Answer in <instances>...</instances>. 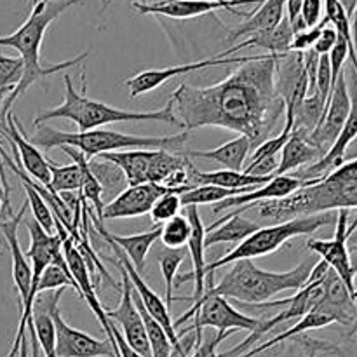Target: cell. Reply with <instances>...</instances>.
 I'll return each instance as SVG.
<instances>
[{
    "label": "cell",
    "instance_id": "obj_41",
    "mask_svg": "<svg viewBox=\"0 0 357 357\" xmlns=\"http://www.w3.org/2000/svg\"><path fill=\"white\" fill-rule=\"evenodd\" d=\"M323 0H303L302 13H300V21L305 28H312L321 23L323 20Z\"/></svg>",
    "mask_w": 357,
    "mask_h": 357
},
{
    "label": "cell",
    "instance_id": "obj_30",
    "mask_svg": "<svg viewBox=\"0 0 357 357\" xmlns=\"http://www.w3.org/2000/svg\"><path fill=\"white\" fill-rule=\"evenodd\" d=\"M89 167L96 180L100 181L101 188H103V202L114 201L122 190L129 187L128 180H126L124 173L119 169L115 164L108 162V160H89Z\"/></svg>",
    "mask_w": 357,
    "mask_h": 357
},
{
    "label": "cell",
    "instance_id": "obj_43",
    "mask_svg": "<svg viewBox=\"0 0 357 357\" xmlns=\"http://www.w3.org/2000/svg\"><path fill=\"white\" fill-rule=\"evenodd\" d=\"M234 331H225V333H216L213 338H208V340H204V337H202V342L197 345V347L194 349V354H190L188 357H209L213 354V352H216V347H218L220 344H222L225 338H229L230 335H232Z\"/></svg>",
    "mask_w": 357,
    "mask_h": 357
},
{
    "label": "cell",
    "instance_id": "obj_21",
    "mask_svg": "<svg viewBox=\"0 0 357 357\" xmlns=\"http://www.w3.org/2000/svg\"><path fill=\"white\" fill-rule=\"evenodd\" d=\"M323 180V178H321ZM319 180H302L298 176H274L268 183L257 187L255 190L246 192V194L234 195V197L225 199V201L218 202L213 208V213L227 211V209H234L229 213V216L232 215H241L243 211L250 209L251 206L258 204V202L271 201V199H282L288 197V195L295 194L300 188H305L309 185H314Z\"/></svg>",
    "mask_w": 357,
    "mask_h": 357
},
{
    "label": "cell",
    "instance_id": "obj_19",
    "mask_svg": "<svg viewBox=\"0 0 357 357\" xmlns=\"http://www.w3.org/2000/svg\"><path fill=\"white\" fill-rule=\"evenodd\" d=\"M0 132L7 138V142L13 145L14 152H16V160L21 164V169L26 171L30 178L38 181L47 188L49 181H51V173H49V159L44 157V153L35 146L30 139L24 135L23 128H21L20 121L9 112L6 121L0 122Z\"/></svg>",
    "mask_w": 357,
    "mask_h": 357
},
{
    "label": "cell",
    "instance_id": "obj_33",
    "mask_svg": "<svg viewBox=\"0 0 357 357\" xmlns=\"http://www.w3.org/2000/svg\"><path fill=\"white\" fill-rule=\"evenodd\" d=\"M132 293H135V289H132ZM135 303H136V309H138V312L142 314L143 324H145L146 338H149L152 357H167L171 352H173L174 347H173V344H171L169 338H167L164 328L160 326V324L157 323V321L153 319L149 312H146L145 307H143L142 302H139L138 295H135Z\"/></svg>",
    "mask_w": 357,
    "mask_h": 357
},
{
    "label": "cell",
    "instance_id": "obj_42",
    "mask_svg": "<svg viewBox=\"0 0 357 357\" xmlns=\"http://www.w3.org/2000/svg\"><path fill=\"white\" fill-rule=\"evenodd\" d=\"M337 40H338L337 30H335V28L328 23L326 26L321 30V35H319V38L316 40V44H314L312 51L316 52L317 56L330 54L331 49H333L335 44H337Z\"/></svg>",
    "mask_w": 357,
    "mask_h": 357
},
{
    "label": "cell",
    "instance_id": "obj_50",
    "mask_svg": "<svg viewBox=\"0 0 357 357\" xmlns=\"http://www.w3.org/2000/svg\"><path fill=\"white\" fill-rule=\"evenodd\" d=\"M349 243H351L352 246H357V229L352 232V236L349 237Z\"/></svg>",
    "mask_w": 357,
    "mask_h": 357
},
{
    "label": "cell",
    "instance_id": "obj_9",
    "mask_svg": "<svg viewBox=\"0 0 357 357\" xmlns=\"http://www.w3.org/2000/svg\"><path fill=\"white\" fill-rule=\"evenodd\" d=\"M187 321H192V324L181 330L180 333H176L178 338L192 333V331H202L204 328H216L218 333L239 330L253 333L261 323V319H258V317H251L248 314L241 312L236 305L230 303V300L215 295H204L180 319L173 321L174 330H176V326L187 323Z\"/></svg>",
    "mask_w": 357,
    "mask_h": 357
},
{
    "label": "cell",
    "instance_id": "obj_13",
    "mask_svg": "<svg viewBox=\"0 0 357 357\" xmlns=\"http://www.w3.org/2000/svg\"><path fill=\"white\" fill-rule=\"evenodd\" d=\"M255 56H229V58H218V56H211V58L201 59V61L185 63V65L178 66H166V68H153V70H143V72L136 73L131 79L124 82L128 87L129 96L135 98L143 96V94L155 91L162 84L169 82L174 77L185 75V73L197 72L202 68H213V66H230V65H243V63L251 61Z\"/></svg>",
    "mask_w": 357,
    "mask_h": 357
},
{
    "label": "cell",
    "instance_id": "obj_23",
    "mask_svg": "<svg viewBox=\"0 0 357 357\" xmlns=\"http://www.w3.org/2000/svg\"><path fill=\"white\" fill-rule=\"evenodd\" d=\"M187 218L190 222L192 232L188 237V253L192 258V272L188 274L176 275L174 279V288L185 284L188 281H194L195 289L192 298H176V300H190V302H199L206 293V248H204V237H206V227L202 223L201 215H199L197 206H188L187 208Z\"/></svg>",
    "mask_w": 357,
    "mask_h": 357
},
{
    "label": "cell",
    "instance_id": "obj_35",
    "mask_svg": "<svg viewBox=\"0 0 357 357\" xmlns=\"http://www.w3.org/2000/svg\"><path fill=\"white\" fill-rule=\"evenodd\" d=\"M192 227L187 216H174L169 222L160 225V241L167 250H180L188 243Z\"/></svg>",
    "mask_w": 357,
    "mask_h": 357
},
{
    "label": "cell",
    "instance_id": "obj_36",
    "mask_svg": "<svg viewBox=\"0 0 357 357\" xmlns=\"http://www.w3.org/2000/svg\"><path fill=\"white\" fill-rule=\"evenodd\" d=\"M73 288L79 295V288H77L75 281H73L72 274H70L68 268H63L59 265L51 264L49 267H45V271L42 272L40 279H38V286L37 291L44 293V291H54V289H61V288Z\"/></svg>",
    "mask_w": 357,
    "mask_h": 357
},
{
    "label": "cell",
    "instance_id": "obj_8",
    "mask_svg": "<svg viewBox=\"0 0 357 357\" xmlns=\"http://www.w3.org/2000/svg\"><path fill=\"white\" fill-rule=\"evenodd\" d=\"M101 160L115 164L124 173L129 187L143 183H166L167 178L178 169L192 166L183 153L167 150H122V152L101 153Z\"/></svg>",
    "mask_w": 357,
    "mask_h": 357
},
{
    "label": "cell",
    "instance_id": "obj_20",
    "mask_svg": "<svg viewBox=\"0 0 357 357\" xmlns=\"http://www.w3.org/2000/svg\"><path fill=\"white\" fill-rule=\"evenodd\" d=\"M349 93H351V114H349L347 121H345L337 142H335L333 146L328 150L326 155L321 157L316 164L307 166L305 169L300 171L298 178H302V180H321V178L330 174L331 171L337 169L338 166H342V164L345 162V155H347L349 146H351L357 138V75L356 73H352V87Z\"/></svg>",
    "mask_w": 357,
    "mask_h": 357
},
{
    "label": "cell",
    "instance_id": "obj_3",
    "mask_svg": "<svg viewBox=\"0 0 357 357\" xmlns=\"http://www.w3.org/2000/svg\"><path fill=\"white\" fill-rule=\"evenodd\" d=\"M260 216L271 222H288L298 216H312L335 209L357 208V159H349L323 180L282 199L258 202Z\"/></svg>",
    "mask_w": 357,
    "mask_h": 357
},
{
    "label": "cell",
    "instance_id": "obj_22",
    "mask_svg": "<svg viewBox=\"0 0 357 357\" xmlns=\"http://www.w3.org/2000/svg\"><path fill=\"white\" fill-rule=\"evenodd\" d=\"M28 209V202L21 206L20 211L7 218H0V230L6 237L7 250L10 253V267H13V281L20 295V309L28 302L31 289V265L28 261L26 255L21 250L20 237H17V229L24 218V213Z\"/></svg>",
    "mask_w": 357,
    "mask_h": 357
},
{
    "label": "cell",
    "instance_id": "obj_28",
    "mask_svg": "<svg viewBox=\"0 0 357 357\" xmlns=\"http://www.w3.org/2000/svg\"><path fill=\"white\" fill-rule=\"evenodd\" d=\"M324 153L309 142L305 135L293 129L288 143L281 152V160H279L275 176H284L289 171L300 169L302 166H312L323 157Z\"/></svg>",
    "mask_w": 357,
    "mask_h": 357
},
{
    "label": "cell",
    "instance_id": "obj_46",
    "mask_svg": "<svg viewBox=\"0 0 357 357\" xmlns=\"http://www.w3.org/2000/svg\"><path fill=\"white\" fill-rule=\"evenodd\" d=\"M115 0H101V13L107 10V7H110ZM138 3H159V2H166V0H135Z\"/></svg>",
    "mask_w": 357,
    "mask_h": 357
},
{
    "label": "cell",
    "instance_id": "obj_18",
    "mask_svg": "<svg viewBox=\"0 0 357 357\" xmlns=\"http://www.w3.org/2000/svg\"><path fill=\"white\" fill-rule=\"evenodd\" d=\"M264 0H230V2H211V0H166V2L159 3H138L132 2V7L138 10L139 14H155V16L171 17V20H190V17L204 16V14H211L215 10H229V13L236 14V16L248 17L250 10L244 13L237 7L241 6H251V3H261Z\"/></svg>",
    "mask_w": 357,
    "mask_h": 357
},
{
    "label": "cell",
    "instance_id": "obj_53",
    "mask_svg": "<svg viewBox=\"0 0 357 357\" xmlns=\"http://www.w3.org/2000/svg\"><path fill=\"white\" fill-rule=\"evenodd\" d=\"M37 2H42V0H30L31 6H33V3H37Z\"/></svg>",
    "mask_w": 357,
    "mask_h": 357
},
{
    "label": "cell",
    "instance_id": "obj_31",
    "mask_svg": "<svg viewBox=\"0 0 357 357\" xmlns=\"http://www.w3.org/2000/svg\"><path fill=\"white\" fill-rule=\"evenodd\" d=\"M257 187L239 188V190H229V188L213 187V185H199V187L190 188L188 192L180 195V201L183 208L188 206H202V204H218V202L225 201V199L234 197V195L246 194V192L255 190Z\"/></svg>",
    "mask_w": 357,
    "mask_h": 357
},
{
    "label": "cell",
    "instance_id": "obj_2",
    "mask_svg": "<svg viewBox=\"0 0 357 357\" xmlns=\"http://www.w3.org/2000/svg\"><path fill=\"white\" fill-rule=\"evenodd\" d=\"M80 2L82 0H42V2L33 3L30 16L24 20V23L14 33L0 37V47L16 49L20 52L21 61H23V77H21L20 84L2 101L0 122L6 121L7 114L10 112L13 105L16 103L17 98L26 93L33 84L44 82L49 75H54V73L61 72V70L80 65L84 59H87L89 52H82L77 58L66 59V61L56 63V65H40L42 40H44V35L47 31L49 24L54 23L68 7Z\"/></svg>",
    "mask_w": 357,
    "mask_h": 357
},
{
    "label": "cell",
    "instance_id": "obj_10",
    "mask_svg": "<svg viewBox=\"0 0 357 357\" xmlns=\"http://www.w3.org/2000/svg\"><path fill=\"white\" fill-rule=\"evenodd\" d=\"M335 223H337V230H335L333 239H316L314 237V239L307 241V248L319 255L321 260L326 261L328 267L342 279L349 293L357 300V265L352 264L351 250H349V237L357 229V218L352 225H349V209H340L337 213Z\"/></svg>",
    "mask_w": 357,
    "mask_h": 357
},
{
    "label": "cell",
    "instance_id": "obj_11",
    "mask_svg": "<svg viewBox=\"0 0 357 357\" xmlns=\"http://www.w3.org/2000/svg\"><path fill=\"white\" fill-rule=\"evenodd\" d=\"M324 279V278H323ZM323 279H317V281L307 282L300 291H296L295 295L289 296V303L282 309V312L275 314V316L268 317V319H261L260 326L250 333V337L246 340L241 342L239 345H236L230 351L223 352L220 354V357H241L243 354H246L258 340H260L264 335H267L268 331H272L274 328L281 326V324L288 323V321L293 319H302L303 316L310 312L317 303L323 300L324 296V286H323Z\"/></svg>",
    "mask_w": 357,
    "mask_h": 357
},
{
    "label": "cell",
    "instance_id": "obj_25",
    "mask_svg": "<svg viewBox=\"0 0 357 357\" xmlns=\"http://www.w3.org/2000/svg\"><path fill=\"white\" fill-rule=\"evenodd\" d=\"M253 152V145H251L248 136L239 135L237 138L230 139V142L223 143L222 146L213 150H187L181 152L188 159H206L213 160V162L222 164L225 169L232 171H243L246 159Z\"/></svg>",
    "mask_w": 357,
    "mask_h": 357
},
{
    "label": "cell",
    "instance_id": "obj_12",
    "mask_svg": "<svg viewBox=\"0 0 357 357\" xmlns=\"http://www.w3.org/2000/svg\"><path fill=\"white\" fill-rule=\"evenodd\" d=\"M194 187H180L171 188L162 183H143L132 185L122 190L114 201L107 202L103 209V222L107 220H122V218H136L152 211L157 199L166 194H185Z\"/></svg>",
    "mask_w": 357,
    "mask_h": 357
},
{
    "label": "cell",
    "instance_id": "obj_44",
    "mask_svg": "<svg viewBox=\"0 0 357 357\" xmlns=\"http://www.w3.org/2000/svg\"><path fill=\"white\" fill-rule=\"evenodd\" d=\"M112 337H114L115 345H117V351H119V357H143L142 354H138L136 351H132L131 347L128 345V342L124 340L121 331L115 328V324L112 323Z\"/></svg>",
    "mask_w": 357,
    "mask_h": 357
},
{
    "label": "cell",
    "instance_id": "obj_47",
    "mask_svg": "<svg viewBox=\"0 0 357 357\" xmlns=\"http://www.w3.org/2000/svg\"><path fill=\"white\" fill-rule=\"evenodd\" d=\"M349 150H351V155H347L345 159H357V138H356V142L352 143L351 146H349ZM349 150H347V152H349Z\"/></svg>",
    "mask_w": 357,
    "mask_h": 357
},
{
    "label": "cell",
    "instance_id": "obj_38",
    "mask_svg": "<svg viewBox=\"0 0 357 357\" xmlns=\"http://www.w3.org/2000/svg\"><path fill=\"white\" fill-rule=\"evenodd\" d=\"M183 208L180 201V194H166L153 204L152 211H150V218L155 225H162V223L169 222L171 218L178 216L180 209Z\"/></svg>",
    "mask_w": 357,
    "mask_h": 357
},
{
    "label": "cell",
    "instance_id": "obj_7",
    "mask_svg": "<svg viewBox=\"0 0 357 357\" xmlns=\"http://www.w3.org/2000/svg\"><path fill=\"white\" fill-rule=\"evenodd\" d=\"M335 222H337V215L330 211L312 216H298V218L288 220V222L260 227L257 232H253L243 243H239L236 250L227 253L225 257L218 258L213 264L206 265V274H211L216 268L232 265L239 260H253V258L274 253L289 239H295L300 236H312L314 232Z\"/></svg>",
    "mask_w": 357,
    "mask_h": 357
},
{
    "label": "cell",
    "instance_id": "obj_55",
    "mask_svg": "<svg viewBox=\"0 0 357 357\" xmlns=\"http://www.w3.org/2000/svg\"><path fill=\"white\" fill-rule=\"evenodd\" d=\"M209 357H220V354H216V352H213V354L209 356Z\"/></svg>",
    "mask_w": 357,
    "mask_h": 357
},
{
    "label": "cell",
    "instance_id": "obj_26",
    "mask_svg": "<svg viewBox=\"0 0 357 357\" xmlns=\"http://www.w3.org/2000/svg\"><path fill=\"white\" fill-rule=\"evenodd\" d=\"M190 176V185L199 187V185H213V187L229 188V190H239V188L248 187H261L268 183L274 176H253L246 174L244 171L232 169H218V171H197L194 164L188 169Z\"/></svg>",
    "mask_w": 357,
    "mask_h": 357
},
{
    "label": "cell",
    "instance_id": "obj_27",
    "mask_svg": "<svg viewBox=\"0 0 357 357\" xmlns=\"http://www.w3.org/2000/svg\"><path fill=\"white\" fill-rule=\"evenodd\" d=\"M286 13V0H264L258 3L253 10H250V16L246 17V23L239 24V28L230 31L227 40L232 42L241 37H250L257 31L274 28L284 20Z\"/></svg>",
    "mask_w": 357,
    "mask_h": 357
},
{
    "label": "cell",
    "instance_id": "obj_5",
    "mask_svg": "<svg viewBox=\"0 0 357 357\" xmlns=\"http://www.w3.org/2000/svg\"><path fill=\"white\" fill-rule=\"evenodd\" d=\"M188 132H180L173 136H135L124 132L110 131V129H91V131L66 132L52 129L49 126H35V132L30 142L42 149H56V146H73L86 155L87 160L101 153L122 152V150H167V152L181 153L187 142Z\"/></svg>",
    "mask_w": 357,
    "mask_h": 357
},
{
    "label": "cell",
    "instance_id": "obj_51",
    "mask_svg": "<svg viewBox=\"0 0 357 357\" xmlns=\"http://www.w3.org/2000/svg\"><path fill=\"white\" fill-rule=\"evenodd\" d=\"M0 248H7V243H6V237H3L2 230H0Z\"/></svg>",
    "mask_w": 357,
    "mask_h": 357
},
{
    "label": "cell",
    "instance_id": "obj_6",
    "mask_svg": "<svg viewBox=\"0 0 357 357\" xmlns=\"http://www.w3.org/2000/svg\"><path fill=\"white\" fill-rule=\"evenodd\" d=\"M65 100L61 105L54 108H45L37 117L33 119L35 126L45 124L52 119H66L72 121L79 128L80 132L98 129L105 124H115V122H164V124L176 126L169 107L159 108V110L150 112H131L124 108L110 107L107 103L93 100L87 96V82L86 72L82 70L80 79H82V91H77L72 82V77L65 73Z\"/></svg>",
    "mask_w": 357,
    "mask_h": 357
},
{
    "label": "cell",
    "instance_id": "obj_16",
    "mask_svg": "<svg viewBox=\"0 0 357 357\" xmlns=\"http://www.w3.org/2000/svg\"><path fill=\"white\" fill-rule=\"evenodd\" d=\"M122 275V288H121V302H119L117 309H105L108 319L112 323H119L122 328V337L128 342L129 347L136 351L143 357H152V351H150L149 338H146L145 324H143L142 314L138 312L135 303V293H132L131 281H129L128 274L121 265H115Z\"/></svg>",
    "mask_w": 357,
    "mask_h": 357
},
{
    "label": "cell",
    "instance_id": "obj_48",
    "mask_svg": "<svg viewBox=\"0 0 357 357\" xmlns=\"http://www.w3.org/2000/svg\"><path fill=\"white\" fill-rule=\"evenodd\" d=\"M17 356H20V357H28V342L26 340L21 342V347H20V352H17Z\"/></svg>",
    "mask_w": 357,
    "mask_h": 357
},
{
    "label": "cell",
    "instance_id": "obj_1",
    "mask_svg": "<svg viewBox=\"0 0 357 357\" xmlns=\"http://www.w3.org/2000/svg\"><path fill=\"white\" fill-rule=\"evenodd\" d=\"M282 56V54H281ZM275 54H258L213 86L181 84L167 100L176 128H222L248 136L253 150L272 138L284 114L275 89Z\"/></svg>",
    "mask_w": 357,
    "mask_h": 357
},
{
    "label": "cell",
    "instance_id": "obj_49",
    "mask_svg": "<svg viewBox=\"0 0 357 357\" xmlns=\"http://www.w3.org/2000/svg\"><path fill=\"white\" fill-rule=\"evenodd\" d=\"M190 354H187V352L183 351V349H173V352H171L167 357H188Z\"/></svg>",
    "mask_w": 357,
    "mask_h": 357
},
{
    "label": "cell",
    "instance_id": "obj_24",
    "mask_svg": "<svg viewBox=\"0 0 357 357\" xmlns=\"http://www.w3.org/2000/svg\"><path fill=\"white\" fill-rule=\"evenodd\" d=\"M293 35H295V31H293L291 23L284 17L278 26L268 28V30H264V31H257V33L250 35V37H246L243 42H239V44L232 45V47H229L227 51L220 52V54H215V56H218V58H229V56L236 54V52H239L241 49H246V47L264 49V51H267V54H275V56L288 54L289 45H291V40H293Z\"/></svg>",
    "mask_w": 357,
    "mask_h": 357
},
{
    "label": "cell",
    "instance_id": "obj_52",
    "mask_svg": "<svg viewBox=\"0 0 357 357\" xmlns=\"http://www.w3.org/2000/svg\"><path fill=\"white\" fill-rule=\"evenodd\" d=\"M211 2H223V3H225V2H230V0H211Z\"/></svg>",
    "mask_w": 357,
    "mask_h": 357
},
{
    "label": "cell",
    "instance_id": "obj_32",
    "mask_svg": "<svg viewBox=\"0 0 357 357\" xmlns=\"http://www.w3.org/2000/svg\"><path fill=\"white\" fill-rule=\"evenodd\" d=\"M49 173H51V181L47 188L54 194L77 192L82 188V171L77 162L58 164L49 159Z\"/></svg>",
    "mask_w": 357,
    "mask_h": 357
},
{
    "label": "cell",
    "instance_id": "obj_39",
    "mask_svg": "<svg viewBox=\"0 0 357 357\" xmlns=\"http://www.w3.org/2000/svg\"><path fill=\"white\" fill-rule=\"evenodd\" d=\"M326 24H328L326 17H323V20H321V23L316 24V26L307 28V30H302V31H296V33L293 35L291 45H289V52L310 51V49L314 47V44H316L317 38H319L321 30H323Z\"/></svg>",
    "mask_w": 357,
    "mask_h": 357
},
{
    "label": "cell",
    "instance_id": "obj_40",
    "mask_svg": "<svg viewBox=\"0 0 357 357\" xmlns=\"http://www.w3.org/2000/svg\"><path fill=\"white\" fill-rule=\"evenodd\" d=\"M328 58H330V68H331V86L335 87L340 73H344L345 61L349 59V44L344 37L338 35L337 44H335V47L331 49Z\"/></svg>",
    "mask_w": 357,
    "mask_h": 357
},
{
    "label": "cell",
    "instance_id": "obj_34",
    "mask_svg": "<svg viewBox=\"0 0 357 357\" xmlns=\"http://www.w3.org/2000/svg\"><path fill=\"white\" fill-rule=\"evenodd\" d=\"M187 257V251L183 248L180 250H162V253H159L157 257V261H159V267H160V274H162V281H164V289H166V307L171 309L174 302V279L178 275V268H180L181 261L185 260Z\"/></svg>",
    "mask_w": 357,
    "mask_h": 357
},
{
    "label": "cell",
    "instance_id": "obj_45",
    "mask_svg": "<svg viewBox=\"0 0 357 357\" xmlns=\"http://www.w3.org/2000/svg\"><path fill=\"white\" fill-rule=\"evenodd\" d=\"M302 2L303 0H286V20L289 23H295L302 13Z\"/></svg>",
    "mask_w": 357,
    "mask_h": 357
},
{
    "label": "cell",
    "instance_id": "obj_29",
    "mask_svg": "<svg viewBox=\"0 0 357 357\" xmlns=\"http://www.w3.org/2000/svg\"><path fill=\"white\" fill-rule=\"evenodd\" d=\"M260 225L251 220L243 218L241 215H225L223 218L216 220L209 227H206L204 248L215 246V244H227V243H243L246 237L257 232Z\"/></svg>",
    "mask_w": 357,
    "mask_h": 357
},
{
    "label": "cell",
    "instance_id": "obj_4",
    "mask_svg": "<svg viewBox=\"0 0 357 357\" xmlns=\"http://www.w3.org/2000/svg\"><path fill=\"white\" fill-rule=\"evenodd\" d=\"M312 260H303L288 272H271L257 267L253 260H239L232 264L218 284H211L204 295L223 296L237 303L257 305L274 298L284 291H300L309 281Z\"/></svg>",
    "mask_w": 357,
    "mask_h": 357
},
{
    "label": "cell",
    "instance_id": "obj_37",
    "mask_svg": "<svg viewBox=\"0 0 357 357\" xmlns=\"http://www.w3.org/2000/svg\"><path fill=\"white\" fill-rule=\"evenodd\" d=\"M21 77H23V61L20 56L10 58L0 52V100L3 101L7 94L13 93Z\"/></svg>",
    "mask_w": 357,
    "mask_h": 357
},
{
    "label": "cell",
    "instance_id": "obj_14",
    "mask_svg": "<svg viewBox=\"0 0 357 357\" xmlns=\"http://www.w3.org/2000/svg\"><path fill=\"white\" fill-rule=\"evenodd\" d=\"M51 317L56 331V356L58 357H117L110 340H98L86 331L70 326L61 316L59 302L51 307Z\"/></svg>",
    "mask_w": 357,
    "mask_h": 357
},
{
    "label": "cell",
    "instance_id": "obj_54",
    "mask_svg": "<svg viewBox=\"0 0 357 357\" xmlns=\"http://www.w3.org/2000/svg\"><path fill=\"white\" fill-rule=\"evenodd\" d=\"M2 209H3V204H2V199H0V213H2Z\"/></svg>",
    "mask_w": 357,
    "mask_h": 357
},
{
    "label": "cell",
    "instance_id": "obj_15",
    "mask_svg": "<svg viewBox=\"0 0 357 357\" xmlns=\"http://www.w3.org/2000/svg\"><path fill=\"white\" fill-rule=\"evenodd\" d=\"M349 114H351V93H349V86L344 72L340 73L333 91H331L330 100H328L319 124L309 135V142L326 155L328 150L337 142Z\"/></svg>",
    "mask_w": 357,
    "mask_h": 357
},
{
    "label": "cell",
    "instance_id": "obj_17",
    "mask_svg": "<svg viewBox=\"0 0 357 357\" xmlns=\"http://www.w3.org/2000/svg\"><path fill=\"white\" fill-rule=\"evenodd\" d=\"M101 239H103V237H101ZM103 241L112 248V250H114V253H115V258H108V260L114 261V265H121V267L124 268V272L128 274L129 281H131L132 289H135V293L138 295L139 302H142V305L145 307L146 312H149L150 316H152L153 319H155L157 323L164 328V331H166L167 338H169L174 349H183L180 344V338H178V335H176V330H174V326H173V319H171V314H169V309L166 307V302H164V300L160 298V296L157 295V293L153 291V289L150 288L145 281H143L142 274H139V272L132 267V264L128 260V257L122 253V250L117 246V244L112 243L110 239H103Z\"/></svg>",
    "mask_w": 357,
    "mask_h": 357
}]
</instances>
